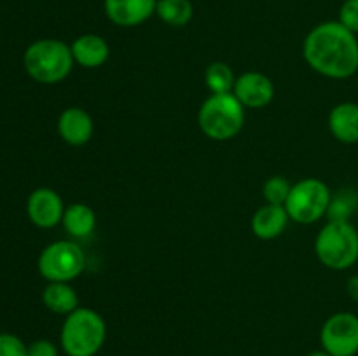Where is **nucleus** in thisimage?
Wrapping results in <instances>:
<instances>
[{
  "label": "nucleus",
  "mask_w": 358,
  "mask_h": 356,
  "mask_svg": "<svg viewBox=\"0 0 358 356\" xmlns=\"http://www.w3.org/2000/svg\"><path fill=\"white\" fill-rule=\"evenodd\" d=\"M303 56L311 70L327 79H350L358 72V38L339 21H324L306 35Z\"/></svg>",
  "instance_id": "obj_1"
},
{
  "label": "nucleus",
  "mask_w": 358,
  "mask_h": 356,
  "mask_svg": "<svg viewBox=\"0 0 358 356\" xmlns=\"http://www.w3.org/2000/svg\"><path fill=\"white\" fill-rule=\"evenodd\" d=\"M107 341V323L91 307H77L65 316L59 348L66 356H96Z\"/></svg>",
  "instance_id": "obj_2"
},
{
  "label": "nucleus",
  "mask_w": 358,
  "mask_h": 356,
  "mask_svg": "<svg viewBox=\"0 0 358 356\" xmlns=\"http://www.w3.org/2000/svg\"><path fill=\"white\" fill-rule=\"evenodd\" d=\"M73 56L66 42L59 38H41L31 42L23 54V66L38 84H59L72 73Z\"/></svg>",
  "instance_id": "obj_3"
},
{
  "label": "nucleus",
  "mask_w": 358,
  "mask_h": 356,
  "mask_svg": "<svg viewBox=\"0 0 358 356\" xmlns=\"http://www.w3.org/2000/svg\"><path fill=\"white\" fill-rule=\"evenodd\" d=\"M245 110L233 93L210 94L198 110L199 129L213 142H229L243 129Z\"/></svg>",
  "instance_id": "obj_4"
},
{
  "label": "nucleus",
  "mask_w": 358,
  "mask_h": 356,
  "mask_svg": "<svg viewBox=\"0 0 358 356\" xmlns=\"http://www.w3.org/2000/svg\"><path fill=\"white\" fill-rule=\"evenodd\" d=\"M315 253L322 265L346 271L358 262V230L350 220H329L315 239Z\"/></svg>",
  "instance_id": "obj_5"
},
{
  "label": "nucleus",
  "mask_w": 358,
  "mask_h": 356,
  "mask_svg": "<svg viewBox=\"0 0 358 356\" xmlns=\"http://www.w3.org/2000/svg\"><path fill=\"white\" fill-rule=\"evenodd\" d=\"M332 202V192L320 178H303L292 184L285 201L290 220L301 225H311L327 216Z\"/></svg>",
  "instance_id": "obj_6"
},
{
  "label": "nucleus",
  "mask_w": 358,
  "mask_h": 356,
  "mask_svg": "<svg viewBox=\"0 0 358 356\" xmlns=\"http://www.w3.org/2000/svg\"><path fill=\"white\" fill-rule=\"evenodd\" d=\"M37 269L49 283H70L86 269V253L72 239L52 241L38 255Z\"/></svg>",
  "instance_id": "obj_7"
},
{
  "label": "nucleus",
  "mask_w": 358,
  "mask_h": 356,
  "mask_svg": "<svg viewBox=\"0 0 358 356\" xmlns=\"http://www.w3.org/2000/svg\"><path fill=\"white\" fill-rule=\"evenodd\" d=\"M320 344L331 356L358 355V316L341 311L325 320L320 330Z\"/></svg>",
  "instance_id": "obj_8"
},
{
  "label": "nucleus",
  "mask_w": 358,
  "mask_h": 356,
  "mask_svg": "<svg viewBox=\"0 0 358 356\" xmlns=\"http://www.w3.org/2000/svg\"><path fill=\"white\" fill-rule=\"evenodd\" d=\"M65 208L62 195L49 187L35 188L27 199V215L38 229H52L59 225Z\"/></svg>",
  "instance_id": "obj_9"
},
{
  "label": "nucleus",
  "mask_w": 358,
  "mask_h": 356,
  "mask_svg": "<svg viewBox=\"0 0 358 356\" xmlns=\"http://www.w3.org/2000/svg\"><path fill=\"white\" fill-rule=\"evenodd\" d=\"M233 94L245 108H264L275 98V84L262 72H245L236 77Z\"/></svg>",
  "instance_id": "obj_10"
},
{
  "label": "nucleus",
  "mask_w": 358,
  "mask_h": 356,
  "mask_svg": "<svg viewBox=\"0 0 358 356\" xmlns=\"http://www.w3.org/2000/svg\"><path fill=\"white\" fill-rule=\"evenodd\" d=\"M157 0H103L105 16L121 28H135L156 14Z\"/></svg>",
  "instance_id": "obj_11"
},
{
  "label": "nucleus",
  "mask_w": 358,
  "mask_h": 356,
  "mask_svg": "<svg viewBox=\"0 0 358 356\" xmlns=\"http://www.w3.org/2000/svg\"><path fill=\"white\" fill-rule=\"evenodd\" d=\"M58 135L72 147H83L93 138V117L80 107H69L58 117Z\"/></svg>",
  "instance_id": "obj_12"
},
{
  "label": "nucleus",
  "mask_w": 358,
  "mask_h": 356,
  "mask_svg": "<svg viewBox=\"0 0 358 356\" xmlns=\"http://www.w3.org/2000/svg\"><path fill=\"white\" fill-rule=\"evenodd\" d=\"M70 49H72L73 61L83 68H100L110 58V45L98 34L79 35L70 44Z\"/></svg>",
  "instance_id": "obj_13"
},
{
  "label": "nucleus",
  "mask_w": 358,
  "mask_h": 356,
  "mask_svg": "<svg viewBox=\"0 0 358 356\" xmlns=\"http://www.w3.org/2000/svg\"><path fill=\"white\" fill-rule=\"evenodd\" d=\"M290 222V216L287 213L285 206L282 205H268L257 209L250 220L252 232L255 237L262 241H273L285 232L287 225Z\"/></svg>",
  "instance_id": "obj_14"
},
{
  "label": "nucleus",
  "mask_w": 358,
  "mask_h": 356,
  "mask_svg": "<svg viewBox=\"0 0 358 356\" xmlns=\"http://www.w3.org/2000/svg\"><path fill=\"white\" fill-rule=\"evenodd\" d=\"M327 126L338 142L353 145L358 143V103L343 101L329 112Z\"/></svg>",
  "instance_id": "obj_15"
},
{
  "label": "nucleus",
  "mask_w": 358,
  "mask_h": 356,
  "mask_svg": "<svg viewBox=\"0 0 358 356\" xmlns=\"http://www.w3.org/2000/svg\"><path fill=\"white\" fill-rule=\"evenodd\" d=\"M62 225L76 239L90 237L96 229V212L86 202H72L65 208Z\"/></svg>",
  "instance_id": "obj_16"
},
{
  "label": "nucleus",
  "mask_w": 358,
  "mask_h": 356,
  "mask_svg": "<svg viewBox=\"0 0 358 356\" xmlns=\"http://www.w3.org/2000/svg\"><path fill=\"white\" fill-rule=\"evenodd\" d=\"M42 302L51 313L69 316L79 306V295L70 283H48L42 292Z\"/></svg>",
  "instance_id": "obj_17"
},
{
  "label": "nucleus",
  "mask_w": 358,
  "mask_h": 356,
  "mask_svg": "<svg viewBox=\"0 0 358 356\" xmlns=\"http://www.w3.org/2000/svg\"><path fill=\"white\" fill-rule=\"evenodd\" d=\"M156 14L168 27L182 28L191 23L194 6L191 0H157Z\"/></svg>",
  "instance_id": "obj_18"
},
{
  "label": "nucleus",
  "mask_w": 358,
  "mask_h": 356,
  "mask_svg": "<svg viewBox=\"0 0 358 356\" xmlns=\"http://www.w3.org/2000/svg\"><path fill=\"white\" fill-rule=\"evenodd\" d=\"M236 75L233 68L224 61H213L205 70V86L212 94L233 93Z\"/></svg>",
  "instance_id": "obj_19"
},
{
  "label": "nucleus",
  "mask_w": 358,
  "mask_h": 356,
  "mask_svg": "<svg viewBox=\"0 0 358 356\" xmlns=\"http://www.w3.org/2000/svg\"><path fill=\"white\" fill-rule=\"evenodd\" d=\"M290 188H292V184L287 180L285 177H280V175H275V177H269L268 180L262 185V198L268 205H285L287 198L290 194Z\"/></svg>",
  "instance_id": "obj_20"
},
{
  "label": "nucleus",
  "mask_w": 358,
  "mask_h": 356,
  "mask_svg": "<svg viewBox=\"0 0 358 356\" xmlns=\"http://www.w3.org/2000/svg\"><path fill=\"white\" fill-rule=\"evenodd\" d=\"M357 208V198L353 192H341L339 195H332L331 208H329V220H350L352 213Z\"/></svg>",
  "instance_id": "obj_21"
},
{
  "label": "nucleus",
  "mask_w": 358,
  "mask_h": 356,
  "mask_svg": "<svg viewBox=\"0 0 358 356\" xmlns=\"http://www.w3.org/2000/svg\"><path fill=\"white\" fill-rule=\"evenodd\" d=\"M0 356H28V346L14 334H0Z\"/></svg>",
  "instance_id": "obj_22"
},
{
  "label": "nucleus",
  "mask_w": 358,
  "mask_h": 356,
  "mask_svg": "<svg viewBox=\"0 0 358 356\" xmlns=\"http://www.w3.org/2000/svg\"><path fill=\"white\" fill-rule=\"evenodd\" d=\"M339 23L353 34H358V0H345L339 9Z\"/></svg>",
  "instance_id": "obj_23"
},
{
  "label": "nucleus",
  "mask_w": 358,
  "mask_h": 356,
  "mask_svg": "<svg viewBox=\"0 0 358 356\" xmlns=\"http://www.w3.org/2000/svg\"><path fill=\"white\" fill-rule=\"evenodd\" d=\"M28 356H59V348L49 339H37L28 344Z\"/></svg>",
  "instance_id": "obj_24"
},
{
  "label": "nucleus",
  "mask_w": 358,
  "mask_h": 356,
  "mask_svg": "<svg viewBox=\"0 0 358 356\" xmlns=\"http://www.w3.org/2000/svg\"><path fill=\"white\" fill-rule=\"evenodd\" d=\"M346 293L350 295V299L358 302V274L352 276V278L346 281Z\"/></svg>",
  "instance_id": "obj_25"
},
{
  "label": "nucleus",
  "mask_w": 358,
  "mask_h": 356,
  "mask_svg": "<svg viewBox=\"0 0 358 356\" xmlns=\"http://www.w3.org/2000/svg\"><path fill=\"white\" fill-rule=\"evenodd\" d=\"M306 356H331V355H329V353H325L324 349H320V351H311L310 355H306Z\"/></svg>",
  "instance_id": "obj_26"
},
{
  "label": "nucleus",
  "mask_w": 358,
  "mask_h": 356,
  "mask_svg": "<svg viewBox=\"0 0 358 356\" xmlns=\"http://www.w3.org/2000/svg\"><path fill=\"white\" fill-rule=\"evenodd\" d=\"M0 35H2V34H0Z\"/></svg>",
  "instance_id": "obj_27"
}]
</instances>
